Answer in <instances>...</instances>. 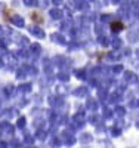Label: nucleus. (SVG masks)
Instances as JSON below:
<instances>
[{
	"instance_id": "nucleus-1",
	"label": "nucleus",
	"mask_w": 139,
	"mask_h": 148,
	"mask_svg": "<svg viewBox=\"0 0 139 148\" xmlns=\"http://www.w3.org/2000/svg\"><path fill=\"white\" fill-rule=\"evenodd\" d=\"M52 15H53L55 18H58V16H59V12H58V10H53V12H52Z\"/></svg>"
},
{
	"instance_id": "nucleus-2",
	"label": "nucleus",
	"mask_w": 139,
	"mask_h": 148,
	"mask_svg": "<svg viewBox=\"0 0 139 148\" xmlns=\"http://www.w3.org/2000/svg\"><path fill=\"white\" fill-rule=\"evenodd\" d=\"M24 2L27 5H34V0H24Z\"/></svg>"
},
{
	"instance_id": "nucleus-3",
	"label": "nucleus",
	"mask_w": 139,
	"mask_h": 148,
	"mask_svg": "<svg viewBox=\"0 0 139 148\" xmlns=\"http://www.w3.org/2000/svg\"><path fill=\"white\" fill-rule=\"evenodd\" d=\"M112 2H114V3H116V2H117V0H112Z\"/></svg>"
}]
</instances>
